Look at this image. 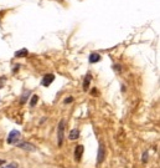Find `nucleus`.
<instances>
[{"label":"nucleus","mask_w":160,"mask_h":168,"mask_svg":"<svg viewBox=\"0 0 160 168\" xmlns=\"http://www.w3.org/2000/svg\"><path fill=\"white\" fill-rule=\"evenodd\" d=\"M63 136H65V120H61L58 123V127H57V143H58V146H62Z\"/></svg>","instance_id":"obj_1"},{"label":"nucleus","mask_w":160,"mask_h":168,"mask_svg":"<svg viewBox=\"0 0 160 168\" xmlns=\"http://www.w3.org/2000/svg\"><path fill=\"white\" fill-rule=\"evenodd\" d=\"M20 137H21V133H20L19 131L14 129V131H11V132L9 133V137H8L6 142H8L9 145H14V143H16V142L20 140Z\"/></svg>","instance_id":"obj_2"},{"label":"nucleus","mask_w":160,"mask_h":168,"mask_svg":"<svg viewBox=\"0 0 160 168\" xmlns=\"http://www.w3.org/2000/svg\"><path fill=\"white\" fill-rule=\"evenodd\" d=\"M18 147L21 148V150H25V151H30V152H34L36 151V147L31 143H27V142H21V143H18Z\"/></svg>","instance_id":"obj_3"},{"label":"nucleus","mask_w":160,"mask_h":168,"mask_svg":"<svg viewBox=\"0 0 160 168\" xmlns=\"http://www.w3.org/2000/svg\"><path fill=\"white\" fill-rule=\"evenodd\" d=\"M53 80H55V75L49 74V75H45V76H44L41 84H42V86H46V87H47V86H50V85L53 82Z\"/></svg>","instance_id":"obj_4"},{"label":"nucleus","mask_w":160,"mask_h":168,"mask_svg":"<svg viewBox=\"0 0 160 168\" xmlns=\"http://www.w3.org/2000/svg\"><path fill=\"white\" fill-rule=\"evenodd\" d=\"M104 157H106V148H104V145H103V143H101V145H100V148H98V157H97V162H98V163L103 162Z\"/></svg>","instance_id":"obj_5"},{"label":"nucleus","mask_w":160,"mask_h":168,"mask_svg":"<svg viewBox=\"0 0 160 168\" xmlns=\"http://www.w3.org/2000/svg\"><path fill=\"white\" fill-rule=\"evenodd\" d=\"M82 154H83V146H76V150H75V159H76L77 162L81 161Z\"/></svg>","instance_id":"obj_6"},{"label":"nucleus","mask_w":160,"mask_h":168,"mask_svg":"<svg viewBox=\"0 0 160 168\" xmlns=\"http://www.w3.org/2000/svg\"><path fill=\"white\" fill-rule=\"evenodd\" d=\"M88 60H89V62H91V64H96V62L101 61V55H100V54H97V52H92V54L89 55Z\"/></svg>","instance_id":"obj_7"},{"label":"nucleus","mask_w":160,"mask_h":168,"mask_svg":"<svg viewBox=\"0 0 160 168\" xmlns=\"http://www.w3.org/2000/svg\"><path fill=\"white\" fill-rule=\"evenodd\" d=\"M91 79H92V76H91L89 74L84 77V81H83V91H88V87H89V84H91Z\"/></svg>","instance_id":"obj_8"},{"label":"nucleus","mask_w":160,"mask_h":168,"mask_svg":"<svg viewBox=\"0 0 160 168\" xmlns=\"http://www.w3.org/2000/svg\"><path fill=\"white\" fill-rule=\"evenodd\" d=\"M68 137H70V140H72V141H73V140H77V138L80 137V131H78L77 128L72 129V131L70 132V136H68Z\"/></svg>","instance_id":"obj_9"},{"label":"nucleus","mask_w":160,"mask_h":168,"mask_svg":"<svg viewBox=\"0 0 160 168\" xmlns=\"http://www.w3.org/2000/svg\"><path fill=\"white\" fill-rule=\"evenodd\" d=\"M27 54H29V51L26 49H21V50H19V51L15 52V57H26Z\"/></svg>","instance_id":"obj_10"},{"label":"nucleus","mask_w":160,"mask_h":168,"mask_svg":"<svg viewBox=\"0 0 160 168\" xmlns=\"http://www.w3.org/2000/svg\"><path fill=\"white\" fill-rule=\"evenodd\" d=\"M37 100H39V96L34 95V96H33V98H31V101H30V106H31V107H35V106H36V104H37Z\"/></svg>","instance_id":"obj_11"},{"label":"nucleus","mask_w":160,"mask_h":168,"mask_svg":"<svg viewBox=\"0 0 160 168\" xmlns=\"http://www.w3.org/2000/svg\"><path fill=\"white\" fill-rule=\"evenodd\" d=\"M19 167V164L18 163H15V162H11V163H9L8 166H5V167H2V168H18Z\"/></svg>","instance_id":"obj_12"},{"label":"nucleus","mask_w":160,"mask_h":168,"mask_svg":"<svg viewBox=\"0 0 160 168\" xmlns=\"http://www.w3.org/2000/svg\"><path fill=\"white\" fill-rule=\"evenodd\" d=\"M27 95H30V91H25V93H24V95H22V97H21V104H24L25 101H26Z\"/></svg>","instance_id":"obj_13"},{"label":"nucleus","mask_w":160,"mask_h":168,"mask_svg":"<svg viewBox=\"0 0 160 168\" xmlns=\"http://www.w3.org/2000/svg\"><path fill=\"white\" fill-rule=\"evenodd\" d=\"M72 101H73V97H68V98L65 100V104H70V102H72Z\"/></svg>","instance_id":"obj_14"},{"label":"nucleus","mask_w":160,"mask_h":168,"mask_svg":"<svg viewBox=\"0 0 160 168\" xmlns=\"http://www.w3.org/2000/svg\"><path fill=\"white\" fill-rule=\"evenodd\" d=\"M4 77H2V80H0V87H3V84H4Z\"/></svg>","instance_id":"obj_15"},{"label":"nucleus","mask_w":160,"mask_h":168,"mask_svg":"<svg viewBox=\"0 0 160 168\" xmlns=\"http://www.w3.org/2000/svg\"><path fill=\"white\" fill-rule=\"evenodd\" d=\"M146 154H148V153L145 152V153H144V158H143V162H146Z\"/></svg>","instance_id":"obj_16"},{"label":"nucleus","mask_w":160,"mask_h":168,"mask_svg":"<svg viewBox=\"0 0 160 168\" xmlns=\"http://www.w3.org/2000/svg\"><path fill=\"white\" fill-rule=\"evenodd\" d=\"M4 164V159H0V166H3Z\"/></svg>","instance_id":"obj_17"}]
</instances>
